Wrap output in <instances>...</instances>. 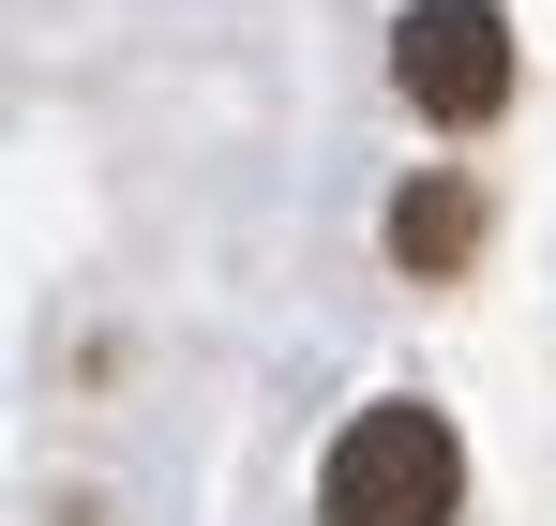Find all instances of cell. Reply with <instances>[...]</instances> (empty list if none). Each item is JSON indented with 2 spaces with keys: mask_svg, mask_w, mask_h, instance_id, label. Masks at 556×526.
<instances>
[{
  "mask_svg": "<svg viewBox=\"0 0 556 526\" xmlns=\"http://www.w3.org/2000/svg\"><path fill=\"white\" fill-rule=\"evenodd\" d=\"M466 512V437L437 422V406H362L346 437H331V466H316V526H452Z\"/></svg>",
  "mask_w": 556,
  "mask_h": 526,
  "instance_id": "cell-1",
  "label": "cell"
},
{
  "mask_svg": "<svg viewBox=\"0 0 556 526\" xmlns=\"http://www.w3.org/2000/svg\"><path fill=\"white\" fill-rule=\"evenodd\" d=\"M391 90L421 105V121H496L511 105V15L496 0H406L391 15Z\"/></svg>",
  "mask_w": 556,
  "mask_h": 526,
  "instance_id": "cell-2",
  "label": "cell"
},
{
  "mask_svg": "<svg viewBox=\"0 0 556 526\" xmlns=\"http://www.w3.org/2000/svg\"><path fill=\"white\" fill-rule=\"evenodd\" d=\"M391 256L421 271V286H452V271L481 256V180H466V166H421L406 196H391Z\"/></svg>",
  "mask_w": 556,
  "mask_h": 526,
  "instance_id": "cell-3",
  "label": "cell"
}]
</instances>
